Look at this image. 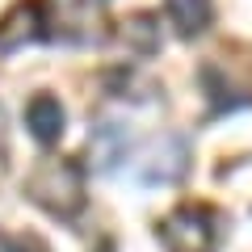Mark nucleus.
<instances>
[{"instance_id": "2", "label": "nucleus", "mask_w": 252, "mask_h": 252, "mask_svg": "<svg viewBox=\"0 0 252 252\" xmlns=\"http://www.w3.org/2000/svg\"><path fill=\"white\" fill-rule=\"evenodd\" d=\"M223 219L210 206H177L160 223V244L164 252H219L223 240Z\"/></svg>"}, {"instance_id": "7", "label": "nucleus", "mask_w": 252, "mask_h": 252, "mask_svg": "<svg viewBox=\"0 0 252 252\" xmlns=\"http://www.w3.org/2000/svg\"><path fill=\"white\" fill-rule=\"evenodd\" d=\"M89 152H93V160H97V172H109V168L126 156V135H122V126H114V122L93 126Z\"/></svg>"}, {"instance_id": "8", "label": "nucleus", "mask_w": 252, "mask_h": 252, "mask_svg": "<svg viewBox=\"0 0 252 252\" xmlns=\"http://www.w3.org/2000/svg\"><path fill=\"white\" fill-rule=\"evenodd\" d=\"M122 38H126V46H135L139 55H156V51H160V26H156L152 13L126 17L122 21Z\"/></svg>"}, {"instance_id": "1", "label": "nucleus", "mask_w": 252, "mask_h": 252, "mask_svg": "<svg viewBox=\"0 0 252 252\" xmlns=\"http://www.w3.org/2000/svg\"><path fill=\"white\" fill-rule=\"evenodd\" d=\"M26 198L38 202L46 215L72 219L84 210V172L72 160H42L26 177Z\"/></svg>"}, {"instance_id": "6", "label": "nucleus", "mask_w": 252, "mask_h": 252, "mask_svg": "<svg viewBox=\"0 0 252 252\" xmlns=\"http://www.w3.org/2000/svg\"><path fill=\"white\" fill-rule=\"evenodd\" d=\"M164 9H168V21L177 26V34L193 38L210 26L215 17V0H164Z\"/></svg>"}, {"instance_id": "9", "label": "nucleus", "mask_w": 252, "mask_h": 252, "mask_svg": "<svg viewBox=\"0 0 252 252\" xmlns=\"http://www.w3.org/2000/svg\"><path fill=\"white\" fill-rule=\"evenodd\" d=\"M4 252H51L38 235H17L13 244H4Z\"/></svg>"}, {"instance_id": "10", "label": "nucleus", "mask_w": 252, "mask_h": 252, "mask_svg": "<svg viewBox=\"0 0 252 252\" xmlns=\"http://www.w3.org/2000/svg\"><path fill=\"white\" fill-rule=\"evenodd\" d=\"M0 252H4V240H0Z\"/></svg>"}, {"instance_id": "3", "label": "nucleus", "mask_w": 252, "mask_h": 252, "mask_svg": "<svg viewBox=\"0 0 252 252\" xmlns=\"http://www.w3.org/2000/svg\"><path fill=\"white\" fill-rule=\"evenodd\" d=\"M189 168V147L181 135H164L147 147V160L139 164V181L143 185H172Z\"/></svg>"}, {"instance_id": "5", "label": "nucleus", "mask_w": 252, "mask_h": 252, "mask_svg": "<svg viewBox=\"0 0 252 252\" xmlns=\"http://www.w3.org/2000/svg\"><path fill=\"white\" fill-rule=\"evenodd\" d=\"M42 38V4L30 0V4H17L9 13V21H0V51H13L21 42H34Z\"/></svg>"}, {"instance_id": "4", "label": "nucleus", "mask_w": 252, "mask_h": 252, "mask_svg": "<svg viewBox=\"0 0 252 252\" xmlns=\"http://www.w3.org/2000/svg\"><path fill=\"white\" fill-rule=\"evenodd\" d=\"M26 126H30V135H34L42 147L59 143L63 126H67V114H63L59 97H51V93H34L30 105H26Z\"/></svg>"}]
</instances>
